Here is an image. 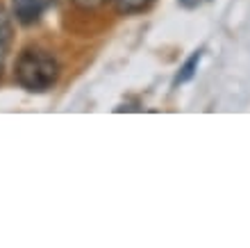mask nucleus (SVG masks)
Instances as JSON below:
<instances>
[{"label": "nucleus", "instance_id": "6", "mask_svg": "<svg viewBox=\"0 0 250 248\" xmlns=\"http://www.w3.org/2000/svg\"><path fill=\"white\" fill-rule=\"evenodd\" d=\"M75 5L80 7V9H84V12H89V9H98L105 0H73Z\"/></svg>", "mask_w": 250, "mask_h": 248}, {"label": "nucleus", "instance_id": "3", "mask_svg": "<svg viewBox=\"0 0 250 248\" xmlns=\"http://www.w3.org/2000/svg\"><path fill=\"white\" fill-rule=\"evenodd\" d=\"M12 16L5 7H0V78H2V71H5V62H7V52L12 46Z\"/></svg>", "mask_w": 250, "mask_h": 248}, {"label": "nucleus", "instance_id": "5", "mask_svg": "<svg viewBox=\"0 0 250 248\" xmlns=\"http://www.w3.org/2000/svg\"><path fill=\"white\" fill-rule=\"evenodd\" d=\"M114 2H116V9H119L121 14H134V12L146 9L152 0H114Z\"/></svg>", "mask_w": 250, "mask_h": 248}, {"label": "nucleus", "instance_id": "2", "mask_svg": "<svg viewBox=\"0 0 250 248\" xmlns=\"http://www.w3.org/2000/svg\"><path fill=\"white\" fill-rule=\"evenodd\" d=\"M55 0H12L14 5V16L23 25H32L43 16L48 7L53 5Z\"/></svg>", "mask_w": 250, "mask_h": 248}, {"label": "nucleus", "instance_id": "4", "mask_svg": "<svg viewBox=\"0 0 250 248\" xmlns=\"http://www.w3.org/2000/svg\"><path fill=\"white\" fill-rule=\"evenodd\" d=\"M198 62H200V52H193L189 59L185 62V66L180 68L178 78H175V85H182V82H189L191 78H193V73H196L198 68Z\"/></svg>", "mask_w": 250, "mask_h": 248}, {"label": "nucleus", "instance_id": "1", "mask_svg": "<svg viewBox=\"0 0 250 248\" xmlns=\"http://www.w3.org/2000/svg\"><path fill=\"white\" fill-rule=\"evenodd\" d=\"M16 82L23 89L34 93H43L53 89L60 80V62L46 50L27 48L21 52L16 62Z\"/></svg>", "mask_w": 250, "mask_h": 248}]
</instances>
